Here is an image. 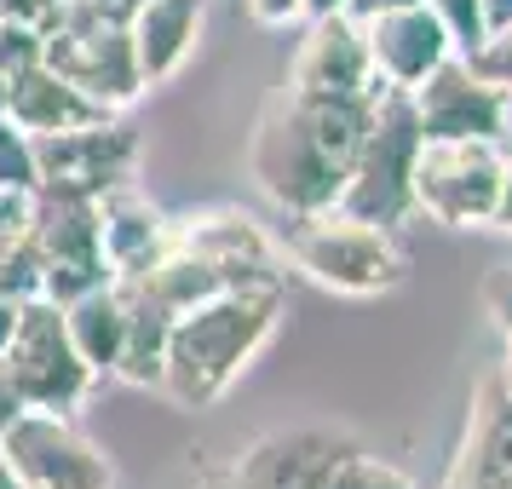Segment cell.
Masks as SVG:
<instances>
[{
  "label": "cell",
  "instance_id": "cell-25",
  "mask_svg": "<svg viewBox=\"0 0 512 489\" xmlns=\"http://www.w3.org/2000/svg\"><path fill=\"white\" fill-rule=\"evenodd\" d=\"M248 12H254L259 24L282 29V24H300L305 18V0H248Z\"/></svg>",
  "mask_w": 512,
  "mask_h": 489
},
{
  "label": "cell",
  "instance_id": "cell-10",
  "mask_svg": "<svg viewBox=\"0 0 512 489\" xmlns=\"http://www.w3.org/2000/svg\"><path fill=\"white\" fill-rule=\"evenodd\" d=\"M374 87L369 47L363 29L351 24L346 12H323L311 18L300 41V58L288 70V93L294 98H363Z\"/></svg>",
  "mask_w": 512,
  "mask_h": 489
},
{
  "label": "cell",
  "instance_id": "cell-32",
  "mask_svg": "<svg viewBox=\"0 0 512 489\" xmlns=\"http://www.w3.org/2000/svg\"><path fill=\"white\" fill-rule=\"evenodd\" d=\"M110 6H116V18H127V12H133V6H139V0H110Z\"/></svg>",
  "mask_w": 512,
  "mask_h": 489
},
{
  "label": "cell",
  "instance_id": "cell-23",
  "mask_svg": "<svg viewBox=\"0 0 512 489\" xmlns=\"http://www.w3.org/2000/svg\"><path fill=\"white\" fill-rule=\"evenodd\" d=\"M29 225H35V190L0 185V248L29 242Z\"/></svg>",
  "mask_w": 512,
  "mask_h": 489
},
{
  "label": "cell",
  "instance_id": "cell-26",
  "mask_svg": "<svg viewBox=\"0 0 512 489\" xmlns=\"http://www.w3.org/2000/svg\"><path fill=\"white\" fill-rule=\"evenodd\" d=\"M397 6H420V0H340V12H346L351 24H369V18L397 12Z\"/></svg>",
  "mask_w": 512,
  "mask_h": 489
},
{
  "label": "cell",
  "instance_id": "cell-31",
  "mask_svg": "<svg viewBox=\"0 0 512 489\" xmlns=\"http://www.w3.org/2000/svg\"><path fill=\"white\" fill-rule=\"evenodd\" d=\"M0 489H24L18 478H12V472H6V461H0Z\"/></svg>",
  "mask_w": 512,
  "mask_h": 489
},
{
  "label": "cell",
  "instance_id": "cell-9",
  "mask_svg": "<svg viewBox=\"0 0 512 489\" xmlns=\"http://www.w3.org/2000/svg\"><path fill=\"white\" fill-rule=\"evenodd\" d=\"M35 162H41V185L98 196V190L139 173V133L116 116L93 121V127H70V133H41L35 139Z\"/></svg>",
  "mask_w": 512,
  "mask_h": 489
},
{
  "label": "cell",
  "instance_id": "cell-22",
  "mask_svg": "<svg viewBox=\"0 0 512 489\" xmlns=\"http://www.w3.org/2000/svg\"><path fill=\"white\" fill-rule=\"evenodd\" d=\"M323 489H409V484L397 478L392 466L369 461V455H346V461L328 472V484H323Z\"/></svg>",
  "mask_w": 512,
  "mask_h": 489
},
{
  "label": "cell",
  "instance_id": "cell-2",
  "mask_svg": "<svg viewBox=\"0 0 512 489\" xmlns=\"http://www.w3.org/2000/svg\"><path fill=\"white\" fill-rule=\"evenodd\" d=\"M277 317H282L277 282H236V288H219L208 300L185 305L173 317V334H167L156 392L173 409L219 403L242 380V369L265 351V340L277 334Z\"/></svg>",
  "mask_w": 512,
  "mask_h": 489
},
{
  "label": "cell",
  "instance_id": "cell-33",
  "mask_svg": "<svg viewBox=\"0 0 512 489\" xmlns=\"http://www.w3.org/2000/svg\"><path fill=\"white\" fill-rule=\"evenodd\" d=\"M0 116H6V75H0Z\"/></svg>",
  "mask_w": 512,
  "mask_h": 489
},
{
  "label": "cell",
  "instance_id": "cell-11",
  "mask_svg": "<svg viewBox=\"0 0 512 489\" xmlns=\"http://www.w3.org/2000/svg\"><path fill=\"white\" fill-rule=\"evenodd\" d=\"M363 29V47H369V70L380 87H420L426 75L449 58V29L443 18L420 0V6H397V12H380Z\"/></svg>",
  "mask_w": 512,
  "mask_h": 489
},
{
  "label": "cell",
  "instance_id": "cell-16",
  "mask_svg": "<svg viewBox=\"0 0 512 489\" xmlns=\"http://www.w3.org/2000/svg\"><path fill=\"white\" fill-rule=\"evenodd\" d=\"M116 110H104L98 98H87L81 87H70L58 70L47 64H29L24 75L6 81V121H18L24 133H70V127H93V121H110Z\"/></svg>",
  "mask_w": 512,
  "mask_h": 489
},
{
  "label": "cell",
  "instance_id": "cell-6",
  "mask_svg": "<svg viewBox=\"0 0 512 489\" xmlns=\"http://www.w3.org/2000/svg\"><path fill=\"white\" fill-rule=\"evenodd\" d=\"M0 461L24 489H110L116 466L70 415L18 409L0 432Z\"/></svg>",
  "mask_w": 512,
  "mask_h": 489
},
{
  "label": "cell",
  "instance_id": "cell-24",
  "mask_svg": "<svg viewBox=\"0 0 512 489\" xmlns=\"http://www.w3.org/2000/svg\"><path fill=\"white\" fill-rule=\"evenodd\" d=\"M432 12L443 18V29H449V35H461L466 47L484 35V24H478V0H432Z\"/></svg>",
  "mask_w": 512,
  "mask_h": 489
},
{
  "label": "cell",
  "instance_id": "cell-28",
  "mask_svg": "<svg viewBox=\"0 0 512 489\" xmlns=\"http://www.w3.org/2000/svg\"><path fill=\"white\" fill-rule=\"evenodd\" d=\"M18 305H24V300L0 294V351H6V340H12V328H18Z\"/></svg>",
  "mask_w": 512,
  "mask_h": 489
},
{
  "label": "cell",
  "instance_id": "cell-4",
  "mask_svg": "<svg viewBox=\"0 0 512 489\" xmlns=\"http://www.w3.org/2000/svg\"><path fill=\"white\" fill-rule=\"evenodd\" d=\"M288 259L305 277H317L323 288H340V294H380V288L403 282V248L392 242V231L346 208L294 213Z\"/></svg>",
  "mask_w": 512,
  "mask_h": 489
},
{
  "label": "cell",
  "instance_id": "cell-3",
  "mask_svg": "<svg viewBox=\"0 0 512 489\" xmlns=\"http://www.w3.org/2000/svg\"><path fill=\"white\" fill-rule=\"evenodd\" d=\"M41 64L116 116L133 110L144 93L133 47H127V24L116 18L110 0H58L41 18Z\"/></svg>",
  "mask_w": 512,
  "mask_h": 489
},
{
  "label": "cell",
  "instance_id": "cell-21",
  "mask_svg": "<svg viewBox=\"0 0 512 489\" xmlns=\"http://www.w3.org/2000/svg\"><path fill=\"white\" fill-rule=\"evenodd\" d=\"M29 64H41V29L29 18H0V75H24Z\"/></svg>",
  "mask_w": 512,
  "mask_h": 489
},
{
  "label": "cell",
  "instance_id": "cell-15",
  "mask_svg": "<svg viewBox=\"0 0 512 489\" xmlns=\"http://www.w3.org/2000/svg\"><path fill=\"white\" fill-rule=\"evenodd\" d=\"M351 449H340L334 432H271L265 443H254L242 466H236V478L242 489H323L328 472L346 461Z\"/></svg>",
  "mask_w": 512,
  "mask_h": 489
},
{
  "label": "cell",
  "instance_id": "cell-5",
  "mask_svg": "<svg viewBox=\"0 0 512 489\" xmlns=\"http://www.w3.org/2000/svg\"><path fill=\"white\" fill-rule=\"evenodd\" d=\"M0 369L12 380V392L24 397V409H52V415H75L98 386L93 363L75 351L70 328H64V305L41 300V294L18 305V328L0 351Z\"/></svg>",
  "mask_w": 512,
  "mask_h": 489
},
{
  "label": "cell",
  "instance_id": "cell-19",
  "mask_svg": "<svg viewBox=\"0 0 512 489\" xmlns=\"http://www.w3.org/2000/svg\"><path fill=\"white\" fill-rule=\"evenodd\" d=\"M167 334H173V311L162 300H150L139 282H127V334L116 351V380L127 386H156L162 380V357H167Z\"/></svg>",
  "mask_w": 512,
  "mask_h": 489
},
{
  "label": "cell",
  "instance_id": "cell-1",
  "mask_svg": "<svg viewBox=\"0 0 512 489\" xmlns=\"http://www.w3.org/2000/svg\"><path fill=\"white\" fill-rule=\"evenodd\" d=\"M369 133V93L363 98H294L282 93L254 139L259 190L288 213L334 208L346 173Z\"/></svg>",
  "mask_w": 512,
  "mask_h": 489
},
{
  "label": "cell",
  "instance_id": "cell-18",
  "mask_svg": "<svg viewBox=\"0 0 512 489\" xmlns=\"http://www.w3.org/2000/svg\"><path fill=\"white\" fill-rule=\"evenodd\" d=\"M64 328H70L75 351L93 363V374L104 380V374L116 369V351H121V334H127V282H98V288H87L81 300L64 305Z\"/></svg>",
  "mask_w": 512,
  "mask_h": 489
},
{
  "label": "cell",
  "instance_id": "cell-14",
  "mask_svg": "<svg viewBox=\"0 0 512 489\" xmlns=\"http://www.w3.org/2000/svg\"><path fill=\"white\" fill-rule=\"evenodd\" d=\"M202 18H208V0H139L121 18L144 87H162L185 70V58L202 41Z\"/></svg>",
  "mask_w": 512,
  "mask_h": 489
},
{
  "label": "cell",
  "instance_id": "cell-13",
  "mask_svg": "<svg viewBox=\"0 0 512 489\" xmlns=\"http://www.w3.org/2000/svg\"><path fill=\"white\" fill-rule=\"evenodd\" d=\"M173 248L190 254V259H202V265L219 271L231 288L236 282H277L265 231L236 208H202V213L173 219Z\"/></svg>",
  "mask_w": 512,
  "mask_h": 489
},
{
  "label": "cell",
  "instance_id": "cell-20",
  "mask_svg": "<svg viewBox=\"0 0 512 489\" xmlns=\"http://www.w3.org/2000/svg\"><path fill=\"white\" fill-rule=\"evenodd\" d=\"M0 185L35 190L41 185V162H35V133H24L18 121L0 116Z\"/></svg>",
  "mask_w": 512,
  "mask_h": 489
},
{
  "label": "cell",
  "instance_id": "cell-8",
  "mask_svg": "<svg viewBox=\"0 0 512 489\" xmlns=\"http://www.w3.org/2000/svg\"><path fill=\"white\" fill-rule=\"evenodd\" d=\"M409 196L443 225H466L495 213L501 162L484 139H420L409 167Z\"/></svg>",
  "mask_w": 512,
  "mask_h": 489
},
{
  "label": "cell",
  "instance_id": "cell-12",
  "mask_svg": "<svg viewBox=\"0 0 512 489\" xmlns=\"http://www.w3.org/2000/svg\"><path fill=\"white\" fill-rule=\"evenodd\" d=\"M167 242H173V219L133 179L98 190V254L116 282H139L167 254Z\"/></svg>",
  "mask_w": 512,
  "mask_h": 489
},
{
  "label": "cell",
  "instance_id": "cell-27",
  "mask_svg": "<svg viewBox=\"0 0 512 489\" xmlns=\"http://www.w3.org/2000/svg\"><path fill=\"white\" fill-rule=\"evenodd\" d=\"M18 409H24V397L12 392V380H6V369H0V432H6V420L18 415Z\"/></svg>",
  "mask_w": 512,
  "mask_h": 489
},
{
  "label": "cell",
  "instance_id": "cell-17",
  "mask_svg": "<svg viewBox=\"0 0 512 489\" xmlns=\"http://www.w3.org/2000/svg\"><path fill=\"white\" fill-rule=\"evenodd\" d=\"M420 139H489L495 133V93L478 87L461 64H438L415 98Z\"/></svg>",
  "mask_w": 512,
  "mask_h": 489
},
{
  "label": "cell",
  "instance_id": "cell-7",
  "mask_svg": "<svg viewBox=\"0 0 512 489\" xmlns=\"http://www.w3.org/2000/svg\"><path fill=\"white\" fill-rule=\"evenodd\" d=\"M29 242H35V254H41V288H35L41 300L70 305V300H81L87 288L110 282V265L98 254V196L41 185L35 190Z\"/></svg>",
  "mask_w": 512,
  "mask_h": 489
},
{
  "label": "cell",
  "instance_id": "cell-30",
  "mask_svg": "<svg viewBox=\"0 0 512 489\" xmlns=\"http://www.w3.org/2000/svg\"><path fill=\"white\" fill-rule=\"evenodd\" d=\"M323 12H340V0H305V18H323Z\"/></svg>",
  "mask_w": 512,
  "mask_h": 489
},
{
  "label": "cell",
  "instance_id": "cell-29",
  "mask_svg": "<svg viewBox=\"0 0 512 489\" xmlns=\"http://www.w3.org/2000/svg\"><path fill=\"white\" fill-rule=\"evenodd\" d=\"M202 489H242V478H236V472H208V484Z\"/></svg>",
  "mask_w": 512,
  "mask_h": 489
}]
</instances>
